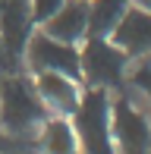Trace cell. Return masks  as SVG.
Returning <instances> with one entry per match:
<instances>
[{"label": "cell", "instance_id": "6da1fadb", "mask_svg": "<svg viewBox=\"0 0 151 154\" xmlns=\"http://www.w3.org/2000/svg\"><path fill=\"white\" fill-rule=\"evenodd\" d=\"M47 107L35 91V82L25 75H3L0 79V129L13 138H25L38 132L47 120Z\"/></svg>", "mask_w": 151, "mask_h": 154}, {"label": "cell", "instance_id": "7a4b0ae2", "mask_svg": "<svg viewBox=\"0 0 151 154\" xmlns=\"http://www.w3.org/2000/svg\"><path fill=\"white\" fill-rule=\"evenodd\" d=\"M82 154H116L110 135V94L107 88H85L69 116Z\"/></svg>", "mask_w": 151, "mask_h": 154}, {"label": "cell", "instance_id": "3957f363", "mask_svg": "<svg viewBox=\"0 0 151 154\" xmlns=\"http://www.w3.org/2000/svg\"><path fill=\"white\" fill-rule=\"evenodd\" d=\"M79 66H82V82L88 88H107L110 91L123 82L129 57L110 38H85L79 47Z\"/></svg>", "mask_w": 151, "mask_h": 154}, {"label": "cell", "instance_id": "277c9868", "mask_svg": "<svg viewBox=\"0 0 151 154\" xmlns=\"http://www.w3.org/2000/svg\"><path fill=\"white\" fill-rule=\"evenodd\" d=\"M29 72H63L69 79L82 82V66H79V44H66V41H57L51 35H44L41 29L32 32L29 44H25L22 54Z\"/></svg>", "mask_w": 151, "mask_h": 154}, {"label": "cell", "instance_id": "5b68a950", "mask_svg": "<svg viewBox=\"0 0 151 154\" xmlns=\"http://www.w3.org/2000/svg\"><path fill=\"white\" fill-rule=\"evenodd\" d=\"M110 135L116 154H148L151 126L126 97L110 101Z\"/></svg>", "mask_w": 151, "mask_h": 154}, {"label": "cell", "instance_id": "8992f818", "mask_svg": "<svg viewBox=\"0 0 151 154\" xmlns=\"http://www.w3.org/2000/svg\"><path fill=\"white\" fill-rule=\"evenodd\" d=\"M32 32H35V22H32L29 0H0V38L13 63L22 60Z\"/></svg>", "mask_w": 151, "mask_h": 154}, {"label": "cell", "instance_id": "52a82bcc", "mask_svg": "<svg viewBox=\"0 0 151 154\" xmlns=\"http://www.w3.org/2000/svg\"><path fill=\"white\" fill-rule=\"evenodd\" d=\"M110 41L129 60L151 54V13L142 10V6H135V3H129V10L123 13V19L110 32Z\"/></svg>", "mask_w": 151, "mask_h": 154}, {"label": "cell", "instance_id": "ba28073f", "mask_svg": "<svg viewBox=\"0 0 151 154\" xmlns=\"http://www.w3.org/2000/svg\"><path fill=\"white\" fill-rule=\"evenodd\" d=\"M32 82H35V91L44 101L51 116H72V110L79 107V97H82V88L76 79L63 72H35Z\"/></svg>", "mask_w": 151, "mask_h": 154}, {"label": "cell", "instance_id": "9c48e42d", "mask_svg": "<svg viewBox=\"0 0 151 154\" xmlns=\"http://www.w3.org/2000/svg\"><path fill=\"white\" fill-rule=\"evenodd\" d=\"M44 35L66 44H82L88 38V3L85 0H66L44 25H38Z\"/></svg>", "mask_w": 151, "mask_h": 154}, {"label": "cell", "instance_id": "30bf717a", "mask_svg": "<svg viewBox=\"0 0 151 154\" xmlns=\"http://www.w3.org/2000/svg\"><path fill=\"white\" fill-rule=\"evenodd\" d=\"M38 132H41L38 142L44 154H79V138H76L69 116H47Z\"/></svg>", "mask_w": 151, "mask_h": 154}, {"label": "cell", "instance_id": "8fae6325", "mask_svg": "<svg viewBox=\"0 0 151 154\" xmlns=\"http://www.w3.org/2000/svg\"><path fill=\"white\" fill-rule=\"evenodd\" d=\"M132 0H88V38H110Z\"/></svg>", "mask_w": 151, "mask_h": 154}, {"label": "cell", "instance_id": "7c38bea8", "mask_svg": "<svg viewBox=\"0 0 151 154\" xmlns=\"http://www.w3.org/2000/svg\"><path fill=\"white\" fill-rule=\"evenodd\" d=\"M63 3H66V0H29V10H32V22H35V29H38V25H44Z\"/></svg>", "mask_w": 151, "mask_h": 154}, {"label": "cell", "instance_id": "4fadbf2b", "mask_svg": "<svg viewBox=\"0 0 151 154\" xmlns=\"http://www.w3.org/2000/svg\"><path fill=\"white\" fill-rule=\"evenodd\" d=\"M132 85L139 88L142 94H148V101H151V66L135 69V72H132Z\"/></svg>", "mask_w": 151, "mask_h": 154}, {"label": "cell", "instance_id": "5bb4252c", "mask_svg": "<svg viewBox=\"0 0 151 154\" xmlns=\"http://www.w3.org/2000/svg\"><path fill=\"white\" fill-rule=\"evenodd\" d=\"M13 66H16V63H13V57L6 54L3 38H0V75H10V72H13Z\"/></svg>", "mask_w": 151, "mask_h": 154}, {"label": "cell", "instance_id": "9a60e30c", "mask_svg": "<svg viewBox=\"0 0 151 154\" xmlns=\"http://www.w3.org/2000/svg\"><path fill=\"white\" fill-rule=\"evenodd\" d=\"M13 148H16V138L6 135V132L0 129V154H6V151H13Z\"/></svg>", "mask_w": 151, "mask_h": 154}, {"label": "cell", "instance_id": "2e32d148", "mask_svg": "<svg viewBox=\"0 0 151 154\" xmlns=\"http://www.w3.org/2000/svg\"><path fill=\"white\" fill-rule=\"evenodd\" d=\"M132 3H135V6H142V10H148V13H151V0H132Z\"/></svg>", "mask_w": 151, "mask_h": 154}, {"label": "cell", "instance_id": "e0dca14e", "mask_svg": "<svg viewBox=\"0 0 151 154\" xmlns=\"http://www.w3.org/2000/svg\"><path fill=\"white\" fill-rule=\"evenodd\" d=\"M85 3H88V0H85Z\"/></svg>", "mask_w": 151, "mask_h": 154}]
</instances>
